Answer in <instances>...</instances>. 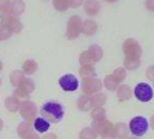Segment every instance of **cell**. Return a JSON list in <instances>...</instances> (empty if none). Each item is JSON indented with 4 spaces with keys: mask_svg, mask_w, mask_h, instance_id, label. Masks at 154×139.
Here are the masks:
<instances>
[{
    "mask_svg": "<svg viewBox=\"0 0 154 139\" xmlns=\"http://www.w3.org/2000/svg\"><path fill=\"white\" fill-rule=\"evenodd\" d=\"M106 95L102 92H98V94H94V97L91 98L92 100V106L94 107H103V105L106 103Z\"/></svg>",
    "mask_w": 154,
    "mask_h": 139,
    "instance_id": "24",
    "label": "cell"
},
{
    "mask_svg": "<svg viewBox=\"0 0 154 139\" xmlns=\"http://www.w3.org/2000/svg\"><path fill=\"white\" fill-rule=\"evenodd\" d=\"M13 94H14L13 97L17 98L18 100H21V99H28V98H29V95L25 94V92H23L22 90H19V88H15V91H14Z\"/></svg>",
    "mask_w": 154,
    "mask_h": 139,
    "instance_id": "34",
    "label": "cell"
},
{
    "mask_svg": "<svg viewBox=\"0 0 154 139\" xmlns=\"http://www.w3.org/2000/svg\"><path fill=\"white\" fill-rule=\"evenodd\" d=\"M25 3L21 0H15V2H10V8H8V14L14 17H18L25 11Z\"/></svg>",
    "mask_w": 154,
    "mask_h": 139,
    "instance_id": "11",
    "label": "cell"
},
{
    "mask_svg": "<svg viewBox=\"0 0 154 139\" xmlns=\"http://www.w3.org/2000/svg\"><path fill=\"white\" fill-rule=\"evenodd\" d=\"M96 138H98V134H96L91 127H87V128L81 129L80 139H96Z\"/></svg>",
    "mask_w": 154,
    "mask_h": 139,
    "instance_id": "27",
    "label": "cell"
},
{
    "mask_svg": "<svg viewBox=\"0 0 154 139\" xmlns=\"http://www.w3.org/2000/svg\"><path fill=\"white\" fill-rule=\"evenodd\" d=\"M122 50H124V54H125V59L139 61L142 57V47L135 39L125 40L124 44H122Z\"/></svg>",
    "mask_w": 154,
    "mask_h": 139,
    "instance_id": "2",
    "label": "cell"
},
{
    "mask_svg": "<svg viewBox=\"0 0 154 139\" xmlns=\"http://www.w3.org/2000/svg\"><path fill=\"white\" fill-rule=\"evenodd\" d=\"M52 4L58 11H66L69 8V2L67 0H54Z\"/></svg>",
    "mask_w": 154,
    "mask_h": 139,
    "instance_id": "30",
    "label": "cell"
},
{
    "mask_svg": "<svg viewBox=\"0 0 154 139\" xmlns=\"http://www.w3.org/2000/svg\"><path fill=\"white\" fill-rule=\"evenodd\" d=\"M96 29H98V25L92 20H87L81 23V32L87 36H92L96 32Z\"/></svg>",
    "mask_w": 154,
    "mask_h": 139,
    "instance_id": "12",
    "label": "cell"
},
{
    "mask_svg": "<svg viewBox=\"0 0 154 139\" xmlns=\"http://www.w3.org/2000/svg\"><path fill=\"white\" fill-rule=\"evenodd\" d=\"M3 69V63H2V61H0V70Z\"/></svg>",
    "mask_w": 154,
    "mask_h": 139,
    "instance_id": "44",
    "label": "cell"
},
{
    "mask_svg": "<svg viewBox=\"0 0 154 139\" xmlns=\"http://www.w3.org/2000/svg\"><path fill=\"white\" fill-rule=\"evenodd\" d=\"M17 88H19V90H22L25 94H30V92H33L35 91V81L32 80V79H23V81L19 84V87H17Z\"/></svg>",
    "mask_w": 154,
    "mask_h": 139,
    "instance_id": "20",
    "label": "cell"
},
{
    "mask_svg": "<svg viewBox=\"0 0 154 139\" xmlns=\"http://www.w3.org/2000/svg\"><path fill=\"white\" fill-rule=\"evenodd\" d=\"M81 88H83V92L84 95H88L90 94H98L102 88V81L99 79H83V83H81Z\"/></svg>",
    "mask_w": 154,
    "mask_h": 139,
    "instance_id": "7",
    "label": "cell"
},
{
    "mask_svg": "<svg viewBox=\"0 0 154 139\" xmlns=\"http://www.w3.org/2000/svg\"><path fill=\"white\" fill-rule=\"evenodd\" d=\"M59 85L63 91L72 92V91H76L79 88V80L73 75H65L59 79Z\"/></svg>",
    "mask_w": 154,
    "mask_h": 139,
    "instance_id": "9",
    "label": "cell"
},
{
    "mask_svg": "<svg viewBox=\"0 0 154 139\" xmlns=\"http://www.w3.org/2000/svg\"><path fill=\"white\" fill-rule=\"evenodd\" d=\"M134 94L140 102H149L153 98V88L149 84H146V83H140V84L135 87Z\"/></svg>",
    "mask_w": 154,
    "mask_h": 139,
    "instance_id": "8",
    "label": "cell"
},
{
    "mask_svg": "<svg viewBox=\"0 0 154 139\" xmlns=\"http://www.w3.org/2000/svg\"><path fill=\"white\" fill-rule=\"evenodd\" d=\"M81 18L77 15H72L67 21V26H66V36L67 39H76L77 36L81 33Z\"/></svg>",
    "mask_w": 154,
    "mask_h": 139,
    "instance_id": "5",
    "label": "cell"
},
{
    "mask_svg": "<svg viewBox=\"0 0 154 139\" xmlns=\"http://www.w3.org/2000/svg\"><path fill=\"white\" fill-rule=\"evenodd\" d=\"M147 128H149V123L147 120L144 117H134L129 123V131L134 134L135 136H143L144 134L147 132Z\"/></svg>",
    "mask_w": 154,
    "mask_h": 139,
    "instance_id": "4",
    "label": "cell"
},
{
    "mask_svg": "<svg viewBox=\"0 0 154 139\" xmlns=\"http://www.w3.org/2000/svg\"><path fill=\"white\" fill-rule=\"evenodd\" d=\"M4 105H6V109L8 110V112H17V110H19V106H21V102H19L17 98L14 97H8L6 99V102H4Z\"/></svg>",
    "mask_w": 154,
    "mask_h": 139,
    "instance_id": "21",
    "label": "cell"
},
{
    "mask_svg": "<svg viewBox=\"0 0 154 139\" xmlns=\"http://www.w3.org/2000/svg\"><path fill=\"white\" fill-rule=\"evenodd\" d=\"M79 62L81 63V66H88V65H92V59H91L88 51H84L80 54V58H79Z\"/></svg>",
    "mask_w": 154,
    "mask_h": 139,
    "instance_id": "29",
    "label": "cell"
},
{
    "mask_svg": "<svg viewBox=\"0 0 154 139\" xmlns=\"http://www.w3.org/2000/svg\"><path fill=\"white\" fill-rule=\"evenodd\" d=\"M23 79H25V75L21 70H14L10 75V81H11V84L14 87H19V84L23 81Z\"/></svg>",
    "mask_w": 154,
    "mask_h": 139,
    "instance_id": "22",
    "label": "cell"
},
{
    "mask_svg": "<svg viewBox=\"0 0 154 139\" xmlns=\"http://www.w3.org/2000/svg\"><path fill=\"white\" fill-rule=\"evenodd\" d=\"M63 106L58 102H47L42 107V116L48 123H58L63 117Z\"/></svg>",
    "mask_w": 154,
    "mask_h": 139,
    "instance_id": "1",
    "label": "cell"
},
{
    "mask_svg": "<svg viewBox=\"0 0 154 139\" xmlns=\"http://www.w3.org/2000/svg\"><path fill=\"white\" fill-rule=\"evenodd\" d=\"M22 139H38V135H37V132H36V131H33V129L30 128L28 132L22 136Z\"/></svg>",
    "mask_w": 154,
    "mask_h": 139,
    "instance_id": "36",
    "label": "cell"
},
{
    "mask_svg": "<svg viewBox=\"0 0 154 139\" xmlns=\"http://www.w3.org/2000/svg\"><path fill=\"white\" fill-rule=\"evenodd\" d=\"M128 139H138V138H128Z\"/></svg>",
    "mask_w": 154,
    "mask_h": 139,
    "instance_id": "45",
    "label": "cell"
},
{
    "mask_svg": "<svg viewBox=\"0 0 154 139\" xmlns=\"http://www.w3.org/2000/svg\"><path fill=\"white\" fill-rule=\"evenodd\" d=\"M100 138L102 139H116V136H114V132H113V131H109V132L100 135Z\"/></svg>",
    "mask_w": 154,
    "mask_h": 139,
    "instance_id": "37",
    "label": "cell"
},
{
    "mask_svg": "<svg viewBox=\"0 0 154 139\" xmlns=\"http://www.w3.org/2000/svg\"><path fill=\"white\" fill-rule=\"evenodd\" d=\"M19 113L23 117L25 123L30 124L35 121L36 116H37V107H36L35 102L32 100H23L21 106H19Z\"/></svg>",
    "mask_w": 154,
    "mask_h": 139,
    "instance_id": "3",
    "label": "cell"
},
{
    "mask_svg": "<svg viewBox=\"0 0 154 139\" xmlns=\"http://www.w3.org/2000/svg\"><path fill=\"white\" fill-rule=\"evenodd\" d=\"M88 54H90L91 59H92V62H98L102 59L103 57V51L102 48H100L99 45H96V44H92L90 47V50H88Z\"/></svg>",
    "mask_w": 154,
    "mask_h": 139,
    "instance_id": "18",
    "label": "cell"
},
{
    "mask_svg": "<svg viewBox=\"0 0 154 139\" xmlns=\"http://www.w3.org/2000/svg\"><path fill=\"white\" fill-rule=\"evenodd\" d=\"M2 128H3V120L0 119V131H2Z\"/></svg>",
    "mask_w": 154,
    "mask_h": 139,
    "instance_id": "43",
    "label": "cell"
},
{
    "mask_svg": "<svg viewBox=\"0 0 154 139\" xmlns=\"http://www.w3.org/2000/svg\"><path fill=\"white\" fill-rule=\"evenodd\" d=\"M8 8H10L8 0H0V11L3 14H6V13H8Z\"/></svg>",
    "mask_w": 154,
    "mask_h": 139,
    "instance_id": "35",
    "label": "cell"
},
{
    "mask_svg": "<svg viewBox=\"0 0 154 139\" xmlns=\"http://www.w3.org/2000/svg\"><path fill=\"white\" fill-rule=\"evenodd\" d=\"M146 7H147L149 10L154 11V0H147L146 2Z\"/></svg>",
    "mask_w": 154,
    "mask_h": 139,
    "instance_id": "40",
    "label": "cell"
},
{
    "mask_svg": "<svg viewBox=\"0 0 154 139\" xmlns=\"http://www.w3.org/2000/svg\"><path fill=\"white\" fill-rule=\"evenodd\" d=\"M29 129H30V125H29L28 123H25V121H23V123H21L18 125V129H17V131H18V135L22 138V136L25 135L26 132H28Z\"/></svg>",
    "mask_w": 154,
    "mask_h": 139,
    "instance_id": "32",
    "label": "cell"
},
{
    "mask_svg": "<svg viewBox=\"0 0 154 139\" xmlns=\"http://www.w3.org/2000/svg\"><path fill=\"white\" fill-rule=\"evenodd\" d=\"M84 10L88 15H96L100 10V3L95 2V0H88V2L84 3Z\"/></svg>",
    "mask_w": 154,
    "mask_h": 139,
    "instance_id": "13",
    "label": "cell"
},
{
    "mask_svg": "<svg viewBox=\"0 0 154 139\" xmlns=\"http://www.w3.org/2000/svg\"><path fill=\"white\" fill-rule=\"evenodd\" d=\"M150 123H151V128L154 129V116L151 117V120H150Z\"/></svg>",
    "mask_w": 154,
    "mask_h": 139,
    "instance_id": "42",
    "label": "cell"
},
{
    "mask_svg": "<svg viewBox=\"0 0 154 139\" xmlns=\"http://www.w3.org/2000/svg\"><path fill=\"white\" fill-rule=\"evenodd\" d=\"M22 73L23 75H33L36 70H37V62L33 61V59H28V61L23 62L22 66Z\"/></svg>",
    "mask_w": 154,
    "mask_h": 139,
    "instance_id": "19",
    "label": "cell"
},
{
    "mask_svg": "<svg viewBox=\"0 0 154 139\" xmlns=\"http://www.w3.org/2000/svg\"><path fill=\"white\" fill-rule=\"evenodd\" d=\"M11 35L13 33L10 32V29H7L6 26H2L0 28V40H7L11 37Z\"/></svg>",
    "mask_w": 154,
    "mask_h": 139,
    "instance_id": "33",
    "label": "cell"
},
{
    "mask_svg": "<svg viewBox=\"0 0 154 139\" xmlns=\"http://www.w3.org/2000/svg\"><path fill=\"white\" fill-rule=\"evenodd\" d=\"M67 2H69V7H73V8H77L81 4L80 0H77V2L76 0H67Z\"/></svg>",
    "mask_w": 154,
    "mask_h": 139,
    "instance_id": "38",
    "label": "cell"
},
{
    "mask_svg": "<svg viewBox=\"0 0 154 139\" xmlns=\"http://www.w3.org/2000/svg\"><path fill=\"white\" fill-rule=\"evenodd\" d=\"M33 128H35V131L38 134L47 132L48 128H50V123L45 121L43 117H36L35 121H33Z\"/></svg>",
    "mask_w": 154,
    "mask_h": 139,
    "instance_id": "14",
    "label": "cell"
},
{
    "mask_svg": "<svg viewBox=\"0 0 154 139\" xmlns=\"http://www.w3.org/2000/svg\"><path fill=\"white\" fill-rule=\"evenodd\" d=\"M91 128H92L96 134L103 135V134L109 132V131H113V124L110 123L109 120L105 119V120H99V121H92Z\"/></svg>",
    "mask_w": 154,
    "mask_h": 139,
    "instance_id": "10",
    "label": "cell"
},
{
    "mask_svg": "<svg viewBox=\"0 0 154 139\" xmlns=\"http://www.w3.org/2000/svg\"><path fill=\"white\" fill-rule=\"evenodd\" d=\"M113 77L116 79V80L119 81V83H121V81L125 80V77H127V72H125L124 68H117L114 72H113Z\"/></svg>",
    "mask_w": 154,
    "mask_h": 139,
    "instance_id": "28",
    "label": "cell"
},
{
    "mask_svg": "<svg viewBox=\"0 0 154 139\" xmlns=\"http://www.w3.org/2000/svg\"><path fill=\"white\" fill-rule=\"evenodd\" d=\"M0 20L3 22V26H6L7 29H10L11 33H19L22 30V23L18 20V17H14L11 14L6 13V14H2Z\"/></svg>",
    "mask_w": 154,
    "mask_h": 139,
    "instance_id": "6",
    "label": "cell"
},
{
    "mask_svg": "<svg viewBox=\"0 0 154 139\" xmlns=\"http://www.w3.org/2000/svg\"><path fill=\"white\" fill-rule=\"evenodd\" d=\"M140 61H135V59H125L124 61V69H128V70H134V69H138Z\"/></svg>",
    "mask_w": 154,
    "mask_h": 139,
    "instance_id": "31",
    "label": "cell"
},
{
    "mask_svg": "<svg viewBox=\"0 0 154 139\" xmlns=\"http://www.w3.org/2000/svg\"><path fill=\"white\" fill-rule=\"evenodd\" d=\"M103 84H105V87L107 88L109 91H116L117 88H119V81L116 80L113 76H106L105 80H103Z\"/></svg>",
    "mask_w": 154,
    "mask_h": 139,
    "instance_id": "25",
    "label": "cell"
},
{
    "mask_svg": "<svg viewBox=\"0 0 154 139\" xmlns=\"http://www.w3.org/2000/svg\"><path fill=\"white\" fill-rule=\"evenodd\" d=\"M113 132H114V136L116 139H124L128 136V128H127V125H125L124 123H119L116 124V125H113Z\"/></svg>",
    "mask_w": 154,
    "mask_h": 139,
    "instance_id": "16",
    "label": "cell"
},
{
    "mask_svg": "<svg viewBox=\"0 0 154 139\" xmlns=\"http://www.w3.org/2000/svg\"><path fill=\"white\" fill-rule=\"evenodd\" d=\"M43 139H57V135L55 134H47V135H44Z\"/></svg>",
    "mask_w": 154,
    "mask_h": 139,
    "instance_id": "41",
    "label": "cell"
},
{
    "mask_svg": "<svg viewBox=\"0 0 154 139\" xmlns=\"http://www.w3.org/2000/svg\"><path fill=\"white\" fill-rule=\"evenodd\" d=\"M91 117L94 119V121H99V120H105L106 117V110L103 107H94L91 112Z\"/></svg>",
    "mask_w": 154,
    "mask_h": 139,
    "instance_id": "26",
    "label": "cell"
},
{
    "mask_svg": "<svg viewBox=\"0 0 154 139\" xmlns=\"http://www.w3.org/2000/svg\"><path fill=\"white\" fill-rule=\"evenodd\" d=\"M77 107L81 110V112H88L90 109H92V100H91V97L88 95H81L77 100Z\"/></svg>",
    "mask_w": 154,
    "mask_h": 139,
    "instance_id": "15",
    "label": "cell"
},
{
    "mask_svg": "<svg viewBox=\"0 0 154 139\" xmlns=\"http://www.w3.org/2000/svg\"><path fill=\"white\" fill-rule=\"evenodd\" d=\"M147 77L154 81V66H150V68L147 69Z\"/></svg>",
    "mask_w": 154,
    "mask_h": 139,
    "instance_id": "39",
    "label": "cell"
},
{
    "mask_svg": "<svg viewBox=\"0 0 154 139\" xmlns=\"http://www.w3.org/2000/svg\"><path fill=\"white\" fill-rule=\"evenodd\" d=\"M131 95H132V91L127 84L119 85V88H117V98L120 100H128L131 98Z\"/></svg>",
    "mask_w": 154,
    "mask_h": 139,
    "instance_id": "17",
    "label": "cell"
},
{
    "mask_svg": "<svg viewBox=\"0 0 154 139\" xmlns=\"http://www.w3.org/2000/svg\"><path fill=\"white\" fill-rule=\"evenodd\" d=\"M0 84H2V79H0Z\"/></svg>",
    "mask_w": 154,
    "mask_h": 139,
    "instance_id": "46",
    "label": "cell"
},
{
    "mask_svg": "<svg viewBox=\"0 0 154 139\" xmlns=\"http://www.w3.org/2000/svg\"><path fill=\"white\" fill-rule=\"evenodd\" d=\"M95 68L92 65H88V66H81L80 68V76L83 79H92L95 77Z\"/></svg>",
    "mask_w": 154,
    "mask_h": 139,
    "instance_id": "23",
    "label": "cell"
}]
</instances>
